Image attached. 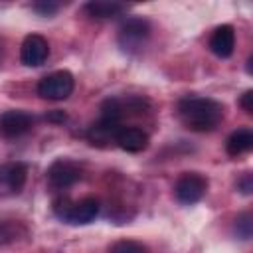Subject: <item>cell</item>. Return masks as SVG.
Segmentation results:
<instances>
[{"label": "cell", "instance_id": "1", "mask_svg": "<svg viewBox=\"0 0 253 253\" xmlns=\"http://www.w3.org/2000/svg\"><path fill=\"white\" fill-rule=\"evenodd\" d=\"M178 115L186 128L208 132L213 130L223 119V107L208 97H186L178 103Z\"/></svg>", "mask_w": 253, "mask_h": 253}, {"label": "cell", "instance_id": "2", "mask_svg": "<svg viewBox=\"0 0 253 253\" xmlns=\"http://www.w3.org/2000/svg\"><path fill=\"white\" fill-rule=\"evenodd\" d=\"M53 211L59 219L75 225L91 223L99 213V202L95 198H85L81 202H69L67 198H59L53 202Z\"/></svg>", "mask_w": 253, "mask_h": 253}, {"label": "cell", "instance_id": "3", "mask_svg": "<svg viewBox=\"0 0 253 253\" xmlns=\"http://www.w3.org/2000/svg\"><path fill=\"white\" fill-rule=\"evenodd\" d=\"M148 36H150V24L146 20H142V18H128V20H125L121 24L117 40H119V45L125 51L134 53V51H138L144 45Z\"/></svg>", "mask_w": 253, "mask_h": 253}, {"label": "cell", "instance_id": "4", "mask_svg": "<svg viewBox=\"0 0 253 253\" xmlns=\"http://www.w3.org/2000/svg\"><path fill=\"white\" fill-rule=\"evenodd\" d=\"M75 81L69 71H53L38 83V95L49 101H63L73 93Z\"/></svg>", "mask_w": 253, "mask_h": 253}, {"label": "cell", "instance_id": "5", "mask_svg": "<svg viewBox=\"0 0 253 253\" xmlns=\"http://www.w3.org/2000/svg\"><path fill=\"white\" fill-rule=\"evenodd\" d=\"M208 190V180L202 176V174H196V172H186L178 178L176 186H174V194H176V200L180 204H196L204 198Z\"/></svg>", "mask_w": 253, "mask_h": 253}, {"label": "cell", "instance_id": "6", "mask_svg": "<svg viewBox=\"0 0 253 253\" xmlns=\"http://www.w3.org/2000/svg\"><path fill=\"white\" fill-rule=\"evenodd\" d=\"M49 55V43L45 38L38 36V34H30L26 36L24 43H22V49H20V59L24 65L28 67H38L42 63H45Z\"/></svg>", "mask_w": 253, "mask_h": 253}, {"label": "cell", "instance_id": "7", "mask_svg": "<svg viewBox=\"0 0 253 253\" xmlns=\"http://www.w3.org/2000/svg\"><path fill=\"white\" fill-rule=\"evenodd\" d=\"M79 178H81V168L71 160H55L47 170V182L57 190L73 186Z\"/></svg>", "mask_w": 253, "mask_h": 253}, {"label": "cell", "instance_id": "8", "mask_svg": "<svg viewBox=\"0 0 253 253\" xmlns=\"http://www.w3.org/2000/svg\"><path fill=\"white\" fill-rule=\"evenodd\" d=\"M34 125L32 115L24 111H6L0 115V134L4 138H16L26 134Z\"/></svg>", "mask_w": 253, "mask_h": 253}, {"label": "cell", "instance_id": "9", "mask_svg": "<svg viewBox=\"0 0 253 253\" xmlns=\"http://www.w3.org/2000/svg\"><path fill=\"white\" fill-rule=\"evenodd\" d=\"M235 47V32L229 24H223L219 28L213 30L211 38H210V49L217 55V57H229L233 53Z\"/></svg>", "mask_w": 253, "mask_h": 253}, {"label": "cell", "instance_id": "10", "mask_svg": "<svg viewBox=\"0 0 253 253\" xmlns=\"http://www.w3.org/2000/svg\"><path fill=\"white\" fill-rule=\"evenodd\" d=\"M115 142L126 152H140L148 146V134L138 126H123Z\"/></svg>", "mask_w": 253, "mask_h": 253}, {"label": "cell", "instance_id": "11", "mask_svg": "<svg viewBox=\"0 0 253 253\" xmlns=\"http://www.w3.org/2000/svg\"><path fill=\"white\" fill-rule=\"evenodd\" d=\"M26 176H28V168L22 162L0 166V184L6 186L10 192H20L26 184Z\"/></svg>", "mask_w": 253, "mask_h": 253}, {"label": "cell", "instance_id": "12", "mask_svg": "<svg viewBox=\"0 0 253 253\" xmlns=\"http://www.w3.org/2000/svg\"><path fill=\"white\" fill-rule=\"evenodd\" d=\"M121 123H111V121H99L95 123L89 130H87V138L91 144H97V146H105L109 142H115L117 140V134L121 130Z\"/></svg>", "mask_w": 253, "mask_h": 253}, {"label": "cell", "instance_id": "13", "mask_svg": "<svg viewBox=\"0 0 253 253\" xmlns=\"http://www.w3.org/2000/svg\"><path fill=\"white\" fill-rule=\"evenodd\" d=\"M85 12L91 18L103 20V18H115L123 12H126V6L121 2H105V0H93L85 4Z\"/></svg>", "mask_w": 253, "mask_h": 253}, {"label": "cell", "instance_id": "14", "mask_svg": "<svg viewBox=\"0 0 253 253\" xmlns=\"http://www.w3.org/2000/svg\"><path fill=\"white\" fill-rule=\"evenodd\" d=\"M253 148V130L251 128H239L229 134L225 142V150L229 156H239Z\"/></svg>", "mask_w": 253, "mask_h": 253}, {"label": "cell", "instance_id": "15", "mask_svg": "<svg viewBox=\"0 0 253 253\" xmlns=\"http://www.w3.org/2000/svg\"><path fill=\"white\" fill-rule=\"evenodd\" d=\"M251 219H253L251 213H243V215L237 217V221H235V231H237V235H239L241 239H249V237H251V231H253V221H251Z\"/></svg>", "mask_w": 253, "mask_h": 253}, {"label": "cell", "instance_id": "16", "mask_svg": "<svg viewBox=\"0 0 253 253\" xmlns=\"http://www.w3.org/2000/svg\"><path fill=\"white\" fill-rule=\"evenodd\" d=\"M111 253H146V249L136 241H119Z\"/></svg>", "mask_w": 253, "mask_h": 253}, {"label": "cell", "instance_id": "17", "mask_svg": "<svg viewBox=\"0 0 253 253\" xmlns=\"http://www.w3.org/2000/svg\"><path fill=\"white\" fill-rule=\"evenodd\" d=\"M32 8H34L38 14H42V16H51V14H55V12L59 10V2H53V0H40V2L32 4Z\"/></svg>", "mask_w": 253, "mask_h": 253}, {"label": "cell", "instance_id": "18", "mask_svg": "<svg viewBox=\"0 0 253 253\" xmlns=\"http://www.w3.org/2000/svg\"><path fill=\"white\" fill-rule=\"evenodd\" d=\"M239 105L243 107V111L245 113H253V91H245L243 95H241V101H239Z\"/></svg>", "mask_w": 253, "mask_h": 253}, {"label": "cell", "instance_id": "19", "mask_svg": "<svg viewBox=\"0 0 253 253\" xmlns=\"http://www.w3.org/2000/svg\"><path fill=\"white\" fill-rule=\"evenodd\" d=\"M237 186H239V190L243 192V194H251V190H253V178H251V174H245L239 182H237Z\"/></svg>", "mask_w": 253, "mask_h": 253}]
</instances>
